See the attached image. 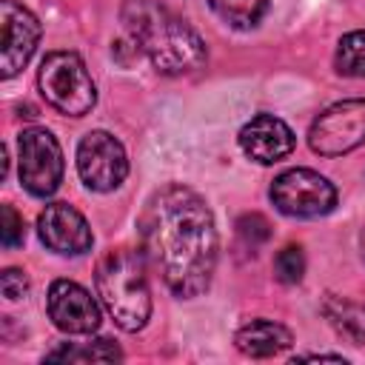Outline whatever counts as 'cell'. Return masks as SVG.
I'll return each mask as SVG.
<instances>
[{"label":"cell","mask_w":365,"mask_h":365,"mask_svg":"<svg viewBox=\"0 0 365 365\" xmlns=\"http://www.w3.org/2000/svg\"><path fill=\"white\" fill-rule=\"evenodd\" d=\"M145 259L177 297H197L217 268V225L205 200L185 185L154 191L140 214Z\"/></svg>","instance_id":"1"},{"label":"cell","mask_w":365,"mask_h":365,"mask_svg":"<svg viewBox=\"0 0 365 365\" xmlns=\"http://www.w3.org/2000/svg\"><path fill=\"white\" fill-rule=\"evenodd\" d=\"M123 23L131 43L163 74H188L205 63L202 37L157 0H125Z\"/></svg>","instance_id":"2"},{"label":"cell","mask_w":365,"mask_h":365,"mask_svg":"<svg viewBox=\"0 0 365 365\" xmlns=\"http://www.w3.org/2000/svg\"><path fill=\"white\" fill-rule=\"evenodd\" d=\"M97 294L123 331H140L151 317L145 259L131 248H114L97 262Z\"/></svg>","instance_id":"3"},{"label":"cell","mask_w":365,"mask_h":365,"mask_svg":"<svg viewBox=\"0 0 365 365\" xmlns=\"http://www.w3.org/2000/svg\"><path fill=\"white\" fill-rule=\"evenodd\" d=\"M40 91L48 106L68 117H83L97 103L94 80L86 68V63L74 51H51L40 63L37 71Z\"/></svg>","instance_id":"4"},{"label":"cell","mask_w":365,"mask_h":365,"mask_svg":"<svg viewBox=\"0 0 365 365\" xmlns=\"http://www.w3.org/2000/svg\"><path fill=\"white\" fill-rule=\"evenodd\" d=\"M271 202L288 217H322L336 205V188L311 168H291L274 180Z\"/></svg>","instance_id":"5"},{"label":"cell","mask_w":365,"mask_h":365,"mask_svg":"<svg viewBox=\"0 0 365 365\" xmlns=\"http://www.w3.org/2000/svg\"><path fill=\"white\" fill-rule=\"evenodd\" d=\"M17 160H20V182L34 197H48L57 191L63 180V151L51 131L26 128L17 137Z\"/></svg>","instance_id":"6"},{"label":"cell","mask_w":365,"mask_h":365,"mask_svg":"<svg viewBox=\"0 0 365 365\" xmlns=\"http://www.w3.org/2000/svg\"><path fill=\"white\" fill-rule=\"evenodd\" d=\"M308 143L322 157H339L365 143V100H339L328 106L308 131Z\"/></svg>","instance_id":"7"},{"label":"cell","mask_w":365,"mask_h":365,"mask_svg":"<svg viewBox=\"0 0 365 365\" xmlns=\"http://www.w3.org/2000/svg\"><path fill=\"white\" fill-rule=\"evenodd\" d=\"M77 171L91 191H114L128 174L123 143L108 131H88L77 145Z\"/></svg>","instance_id":"8"},{"label":"cell","mask_w":365,"mask_h":365,"mask_svg":"<svg viewBox=\"0 0 365 365\" xmlns=\"http://www.w3.org/2000/svg\"><path fill=\"white\" fill-rule=\"evenodd\" d=\"M37 40H40L37 17L14 0H0V74L6 80L20 74V68L31 60Z\"/></svg>","instance_id":"9"},{"label":"cell","mask_w":365,"mask_h":365,"mask_svg":"<svg viewBox=\"0 0 365 365\" xmlns=\"http://www.w3.org/2000/svg\"><path fill=\"white\" fill-rule=\"evenodd\" d=\"M46 305L51 322L66 334H91L100 328V305L83 285L71 279H54Z\"/></svg>","instance_id":"10"},{"label":"cell","mask_w":365,"mask_h":365,"mask_svg":"<svg viewBox=\"0 0 365 365\" xmlns=\"http://www.w3.org/2000/svg\"><path fill=\"white\" fill-rule=\"evenodd\" d=\"M37 231L46 248H51L54 254H86L91 248V228L86 222V217L71 208L68 202H51L43 208V214L37 217Z\"/></svg>","instance_id":"11"},{"label":"cell","mask_w":365,"mask_h":365,"mask_svg":"<svg viewBox=\"0 0 365 365\" xmlns=\"http://www.w3.org/2000/svg\"><path fill=\"white\" fill-rule=\"evenodd\" d=\"M294 145H297L294 131L274 114H257L240 128V148L245 151V157L262 165L279 163L294 151Z\"/></svg>","instance_id":"12"},{"label":"cell","mask_w":365,"mask_h":365,"mask_svg":"<svg viewBox=\"0 0 365 365\" xmlns=\"http://www.w3.org/2000/svg\"><path fill=\"white\" fill-rule=\"evenodd\" d=\"M234 342L245 356L265 359L282 354L291 345V331L274 319H251L237 331Z\"/></svg>","instance_id":"13"},{"label":"cell","mask_w":365,"mask_h":365,"mask_svg":"<svg viewBox=\"0 0 365 365\" xmlns=\"http://www.w3.org/2000/svg\"><path fill=\"white\" fill-rule=\"evenodd\" d=\"M322 311L336 334L351 339V345H365V305L342 297H328Z\"/></svg>","instance_id":"14"},{"label":"cell","mask_w":365,"mask_h":365,"mask_svg":"<svg viewBox=\"0 0 365 365\" xmlns=\"http://www.w3.org/2000/svg\"><path fill=\"white\" fill-rule=\"evenodd\" d=\"M48 362H120L123 351L111 339H91L88 345H60L46 354Z\"/></svg>","instance_id":"15"},{"label":"cell","mask_w":365,"mask_h":365,"mask_svg":"<svg viewBox=\"0 0 365 365\" xmlns=\"http://www.w3.org/2000/svg\"><path fill=\"white\" fill-rule=\"evenodd\" d=\"M208 3L234 29H251L268 11V0H208Z\"/></svg>","instance_id":"16"},{"label":"cell","mask_w":365,"mask_h":365,"mask_svg":"<svg viewBox=\"0 0 365 365\" xmlns=\"http://www.w3.org/2000/svg\"><path fill=\"white\" fill-rule=\"evenodd\" d=\"M334 66L345 77H365V31H351L339 40Z\"/></svg>","instance_id":"17"},{"label":"cell","mask_w":365,"mask_h":365,"mask_svg":"<svg viewBox=\"0 0 365 365\" xmlns=\"http://www.w3.org/2000/svg\"><path fill=\"white\" fill-rule=\"evenodd\" d=\"M305 274V257H302V248L299 245H285L277 257H274V277L285 285H294L299 282Z\"/></svg>","instance_id":"18"},{"label":"cell","mask_w":365,"mask_h":365,"mask_svg":"<svg viewBox=\"0 0 365 365\" xmlns=\"http://www.w3.org/2000/svg\"><path fill=\"white\" fill-rule=\"evenodd\" d=\"M0 240H3V245L6 248H17L20 242H23V237H26V231H23V217L11 208V205H3L0 208Z\"/></svg>","instance_id":"19"},{"label":"cell","mask_w":365,"mask_h":365,"mask_svg":"<svg viewBox=\"0 0 365 365\" xmlns=\"http://www.w3.org/2000/svg\"><path fill=\"white\" fill-rule=\"evenodd\" d=\"M0 291H3V297L11 299V302L20 299V297H26V291H29V279H26V274L17 271V268H6L3 277H0Z\"/></svg>","instance_id":"20"},{"label":"cell","mask_w":365,"mask_h":365,"mask_svg":"<svg viewBox=\"0 0 365 365\" xmlns=\"http://www.w3.org/2000/svg\"><path fill=\"white\" fill-rule=\"evenodd\" d=\"M237 231H240V237H242V240H248L251 245H257V242L268 240V222H265L259 214L242 217V220L237 222Z\"/></svg>","instance_id":"21"},{"label":"cell","mask_w":365,"mask_h":365,"mask_svg":"<svg viewBox=\"0 0 365 365\" xmlns=\"http://www.w3.org/2000/svg\"><path fill=\"white\" fill-rule=\"evenodd\" d=\"M359 248H362V259H365V228H362V234H359Z\"/></svg>","instance_id":"22"}]
</instances>
